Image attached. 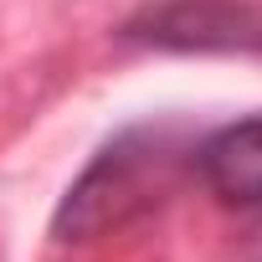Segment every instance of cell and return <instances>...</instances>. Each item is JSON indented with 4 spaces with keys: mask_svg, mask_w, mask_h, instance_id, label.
Instances as JSON below:
<instances>
[{
    "mask_svg": "<svg viewBox=\"0 0 262 262\" xmlns=\"http://www.w3.org/2000/svg\"><path fill=\"white\" fill-rule=\"evenodd\" d=\"M165 190V155L155 149H134V139L108 144L88 175L67 190L62 211H57V236H98L108 226H123L128 216H139L160 201Z\"/></svg>",
    "mask_w": 262,
    "mask_h": 262,
    "instance_id": "1",
    "label": "cell"
},
{
    "mask_svg": "<svg viewBox=\"0 0 262 262\" xmlns=\"http://www.w3.org/2000/svg\"><path fill=\"white\" fill-rule=\"evenodd\" d=\"M123 41L170 52H262V6L247 0H165L123 26Z\"/></svg>",
    "mask_w": 262,
    "mask_h": 262,
    "instance_id": "2",
    "label": "cell"
},
{
    "mask_svg": "<svg viewBox=\"0 0 262 262\" xmlns=\"http://www.w3.org/2000/svg\"><path fill=\"white\" fill-rule=\"evenodd\" d=\"M195 170L206 190L226 206L262 211V118L226 123L195 149Z\"/></svg>",
    "mask_w": 262,
    "mask_h": 262,
    "instance_id": "3",
    "label": "cell"
},
{
    "mask_svg": "<svg viewBox=\"0 0 262 262\" xmlns=\"http://www.w3.org/2000/svg\"><path fill=\"white\" fill-rule=\"evenodd\" d=\"M247 262H262V221L252 226V247H247Z\"/></svg>",
    "mask_w": 262,
    "mask_h": 262,
    "instance_id": "4",
    "label": "cell"
}]
</instances>
